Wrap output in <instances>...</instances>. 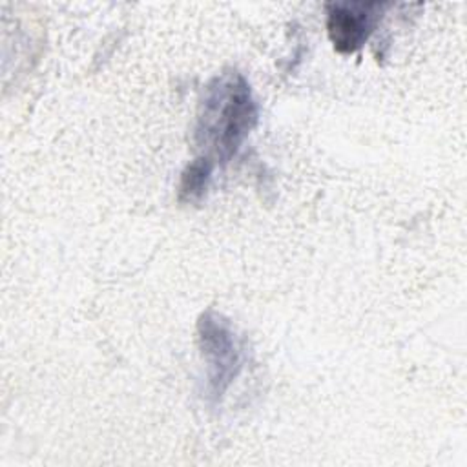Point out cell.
Listing matches in <instances>:
<instances>
[{
  "label": "cell",
  "instance_id": "4",
  "mask_svg": "<svg viewBox=\"0 0 467 467\" xmlns=\"http://www.w3.org/2000/svg\"><path fill=\"white\" fill-rule=\"evenodd\" d=\"M212 171H213L212 159H208L204 155L193 159L181 173L179 201L181 202H197L208 190Z\"/></svg>",
  "mask_w": 467,
  "mask_h": 467
},
{
  "label": "cell",
  "instance_id": "1",
  "mask_svg": "<svg viewBox=\"0 0 467 467\" xmlns=\"http://www.w3.org/2000/svg\"><path fill=\"white\" fill-rule=\"evenodd\" d=\"M257 122V104L250 84L237 71L215 77L202 93L197 113L195 140L212 157L228 161L235 155Z\"/></svg>",
  "mask_w": 467,
  "mask_h": 467
},
{
  "label": "cell",
  "instance_id": "2",
  "mask_svg": "<svg viewBox=\"0 0 467 467\" xmlns=\"http://www.w3.org/2000/svg\"><path fill=\"white\" fill-rule=\"evenodd\" d=\"M197 339L208 361V396L217 401L243 367V352L230 321L206 310L197 321Z\"/></svg>",
  "mask_w": 467,
  "mask_h": 467
},
{
  "label": "cell",
  "instance_id": "3",
  "mask_svg": "<svg viewBox=\"0 0 467 467\" xmlns=\"http://www.w3.org/2000/svg\"><path fill=\"white\" fill-rule=\"evenodd\" d=\"M381 2H332L327 5V31L339 53L358 51L381 18Z\"/></svg>",
  "mask_w": 467,
  "mask_h": 467
}]
</instances>
